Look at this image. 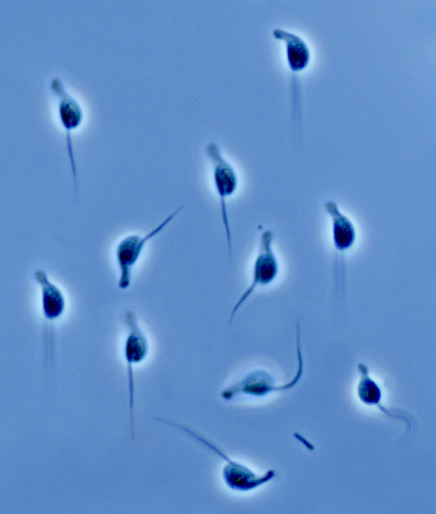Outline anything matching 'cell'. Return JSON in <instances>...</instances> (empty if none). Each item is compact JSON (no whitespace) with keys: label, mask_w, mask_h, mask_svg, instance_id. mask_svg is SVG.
I'll return each mask as SVG.
<instances>
[{"label":"cell","mask_w":436,"mask_h":514,"mask_svg":"<svg viewBox=\"0 0 436 514\" xmlns=\"http://www.w3.org/2000/svg\"><path fill=\"white\" fill-rule=\"evenodd\" d=\"M297 367L294 376L286 383L278 384L273 375L266 369L256 368L245 373L220 392V397L230 401L240 397L261 398L272 393L284 392L295 387L304 371V361L301 345L296 344Z\"/></svg>","instance_id":"cell-1"},{"label":"cell","mask_w":436,"mask_h":514,"mask_svg":"<svg viewBox=\"0 0 436 514\" xmlns=\"http://www.w3.org/2000/svg\"><path fill=\"white\" fill-rule=\"evenodd\" d=\"M165 423L187 433L224 460L222 478L225 485L232 491L247 492L252 490L268 482L274 476V472L272 470H269L263 474H258L246 465L231 459L213 443L187 427L168 420L165 421Z\"/></svg>","instance_id":"cell-2"},{"label":"cell","mask_w":436,"mask_h":514,"mask_svg":"<svg viewBox=\"0 0 436 514\" xmlns=\"http://www.w3.org/2000/svg\"><path fill=\"white\" fill-rule=\"evenodd\" d=\"M205 153L211 166L213 184L219 200L227 247L230 248L232 247V236L227 201L238 188V174L234 166L223 156L216 142L208 143L205 147Z\"/></svg>","instance_id":"cell-3"},{"label":"cell","mask_w":436,"mask_h":514,"mask_svg":"<svg viewBox=\"0 0 436 514\" xmlns=\"http://www.w3.org/2000/svg\"><path fill=\"white\" fill-rule=\"evenodd\" d=\"M274 233L269 229L260 233L257 251L254 260L251 281L233 306L230 315L231 323L236 313L259 288L272 284L279 273V264L273 248Z\"/></svg>","instance_id":"cell-4"},{"label":"cell","mask_w":436,"mask_h":514,"mask_svg":"<svg viewBox=\"0 0 436 514\" xmlns=\"http://www.w3.org/2000/svg\"><path fill=\"white\" fill-rule=\"evenodd\" d=\"M123 319L126 332L122 354L126 368L129 406L133 408L135 392V367L144 362L148 357L150 344L149 338L133 311H126Z\"/></svg>","instance_id":"cell-5"},{"label":"cell","mask_w":436,"mask_h":514,"mask_svg":"<svg viewBox=\"0 0 436 514\" xmlns=\"http://www.w3.org/2000/svg\"><path fill=\"white\" fill-rule=\"evenodd\" d=\"M181 206L146 234L131 233L123 237L115 249V258L119 271L118 287L125 290L131 285L133 268L147 243L162 232L183 208Z\"/></svg>","instance_id":"cell-6"},{"label":"cell","mask_w":436,"mask_h":514,"mask_svg":"<svg viewBox=\"0 0 436 514\" xmlns=\"http://www.w3.org/2000/svg\"><path fill=\"white\" fill-rule=\"evenodd\" d=\"M50 86L57 100L58 119L65 135L72 180L77 181V170L73 136L82 125L84 119V110L78 100L66 90L62 81L58 77H55L52 79Z\"/></svg>","instance_id":"cell-7"},{"label":"cell","mask_w":436,"mask_h":514,"mask_svg":"<svg viewBox=\"0 0 436 514\" xmlns=\"http://www.w3.org/2000/svg\"><path fill=\"white\" fill-rule=\"evenodd\" d=\"M272 35L284 44L286 61L291 73V95L295 108L301 97L299 76L310 63L311 50L306 40L295 32L276 28L273 30Z\"/></svg>","instance_id":"cell-8"},{"label":"cell","mask_w":436,"mask_h":514,"mask_svg":"<svg viewBox=\"0 0 436 514\" xmlns=\"http://www.w3.org/2000/svg\"><path fill=\"white\" fill-rule=\"evenodd\" d=\"M359 380L356 387V394L359 401L368 407H375L380 411L394 420L403 423L408 433L412 429L414 419L402 411H396L387 408L382 403V391L379 384L370 375L368 367L364 363L357 365Z\"/></svg>","instance_id":"cell-9"},{"label":"cell","mask_w":436,"mask_h":514,"mask_svg":"<svg viewBox=\"0 0 436 514\" xmlns=\"http://www.w3.org/2000/svg\"><path fill=\"white\" fill-rule=\"evenodd\" d=\"M325 208L331 217L334 245L339 251H345L353 244L355 230L351 220L339 210L336 204L328 201Z\"/></svg>","instance_id":"cell-10"},{"label":"cell","mask_w":436,"mask_h":514,"mask_svg":"<svg viewBox=\"0 0 436 514\" xmlns=\"http://www.w3.org/2000/svg\"><path fill=\"white\" fill-rule=\"evenodd\" d=\"M35 278L41 287L42 307L45 317L49 320L57 318L62 314L65 308V300L62 292L48 280L43 270H37Z\"/></svg>","instance_id":"cell-11"}]
</instances>
